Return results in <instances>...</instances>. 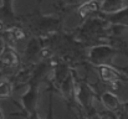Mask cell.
Listing matches in <instances>:
<instances>
[{
  "label": "cell",
  "instance_id": "obj_1",
  "mask_svg": "<svg viewBox=\"0 0 128 119\" xmlns=\"http://www.w3.org/2000/svg\"><path fill=\"white\" fill-rule=\"evenodd\" d=\"M124 7V1L122 0H104L102 4V10L106 12H120Z\"/></svg>",
  "mask_w": 128,
  "mask_h": 119
},
{
  "label": "cell",
  "instance_id": "obj_2",
  "mask_svg": "<svg viewBox=\"0 0 128 119\" xmlns=\"http://www.w3.org/2000/svg\"><path fill=\"white\" fill-rule=\"evenodd\" d=\"M102 103H103V106L106 108H108L111 111H114V109H117L120 107L118 98L111 92H106V93L102 94Z\"/></svg>",
  "mask_w": 128,
  "mask_h": 119
},
{
  "label": "cell",
  "instance_id": "obj_3",
  "mask_svg": "<svg viewBox=\"0 0 128 119\" xmlns=\"http://www.w3.org/2000/svg\"><path fill=\"white\" fill-rule=\"evenodd\" d=\"M100 75L103 81H107V82H118V75L114 70L107 67V66H101L100 67Z\"/></svg>",
  "mask_w": 128,
  "mask_h": 119
},
{
  "label": "cell",
  "instance_id": "obj_4",
  "mask_svg": "<svg viewBox=\"0 0 128 119\" xmlns=\"http://www.w3.org/2000/svg\"><path fill=\"white\" fill-rule=\"evenodd\" d=\"M11 86L9 82L4 81L1 84H0V98H8L10 94H11Z\"/></svg>",
  "mask_w": 128,
  "mask_h": 119
},
{
  "label": "cell",
  "instance_id": "obj_5",
  "mask_svg": "<svg viewBox=\"0 0 128 119\" xmlns=\"http://www.w3.org/2000/svg\"><path fill=\"white\" fill-rule=\"evenodd\" d=\"M96 10V4L94 1H87L86 4H84L81 7H80V12L81 14H87L90 11H93Z\"/></svg>",
  "mask_w": 128,
  "mask_h": 119
},
{
  "label": "cell",
  "instance_id": "obj_6",
  "mask_svg": "<svg viewBox=\"0 0 128 119\" xmlns=\"http://www.w3.org/2000/svg\"><path fill=\"white\" fill-rule=\"evenodd\" d=\"M14 37H15V40H22L24 39V32H22V30H20V29L14 30Z\"/></svg>",
  "mask_w": 128,
  "mask_h": 119
},
{
  "label": "cell",
  "instance_id": "obj_7",
  "mask_svg": "<svg viewBox=\"0 0 128 119\" xmlns=\"http://www.w3.org/2000/svg\"><path fill=\"white\" fill-rule=\"evenodd\" d=\"M40 56H41V58H48L51 56V51L47 50V48H44L40 51Z\"/></svg>",
  "mask_w": 128,
  "mask_h": 119
},
{
  "label": "cell",
  "instance_id": "obj_8",
  "mask_svg": "<svg viewBox=\"0 0 128 119\" xmlns=\"http://www.w3.org/2000/svg\"><path fill=\"white\" fill-rule=\"evenodd\" d=\"M30 119H39V117H38V114H36V112L34 113V114H31V118Z\"/></svg>",
  "mask_w": 128,
  "mask_h": 119
},
{
  "label": "cell",
  "instance_id": "obj_9",
  "mask_svg": "<svg viewBox=\"0 0 128 119\" xmlns=\"http://www.w3.org/2000/svg\"><path fill=\"white\" fill-rule=\"evenodd\" d=\"M2 47H4V45H2V41L0 40V51L2 52Z\"/></svg>",
  "mask_w": 128,
  "mask_h": 119
},
{
  "label": "cell",
  "instance_id": "obj_10",
  "mask_svg": "<svg viewBox=\"0 0 128 119\" xmlns=\"http://www.w3.org/2000/svg\"><path fill=\"white\" fill-rule=\"evenodd\" d=\"M0 119H2V116H1V113H0Z\"/></svg>",
  "mask_w": 128,
  "mask_h": 119
},
{
  "label": "cell",
  "instance_id": "obj_11",
  "mask_svg": "<svg viewBox=\"0 0 128 119\" xmlns=\"http://www.w3.org/2000/svg\"><path fill=\"white\" fill-rule=\"evenodd\" d=\"M122 1H124V2H126V1H128V0H122Z\"/></svg>",
  "mask_w": 128,
  "mask_h": 119
}]
</instances>
